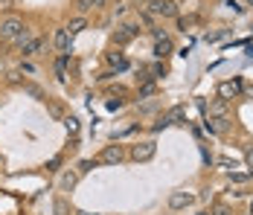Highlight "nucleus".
<instances>
[{"label": "nucleus", "mask_w": 253, "mask_h": 215, "mask_svg": "<svg viewBox=\"0 0 253 215\" xmlns=\"http://www.w3.org/2000/svg\"><path fill=\"white\" fill-rule=\"evenodd\" d=\"M143 12L157 15V18H177V3L175 0H149Z\"/></svg>", "instance_id": "nucleus-1"}, {"label": "nucleus", "mask_w": 253, "mask_h": 215, "mask_svg": "<svg viewBox=\"0 0 253 215\" xmlns=\"http://www.w3.org/2000/svg\"><path fill=\"white\" fill-rule=\"evenodd\" d=\"M24 21H21V18H15V15H9V18H3V21H0V41H6V44H12V41H15V35H18V32H21V29H24Z\"/></svg>", "instance_id": "nucleus-2"}, {"label": "nucleus", "mask_w": 253, "mask_h": 215, "mask_svg": "<svg viewBox=\"0 0 253 215\" xmlns=\"http://www.w3.org/2000/svg\"><path fill=\"white\" fill-rule=\"evenodd\" d=\"M180 122H186V111H183V108L177 105V108L166 111V114H163L160 120L154 122V125H152V131L157 134V131H163V128H169V125H180Z\"/></svg>", "instance_id": "nucleus-3"}, {"label": "nucleus", "mask_w": 253, "mask_h": 215, "mask_svg": "<svg viewBox=\"0 0 253 215\" xmlns=\"http://www.w3.org/2000/svg\"><path fill=\"white\" fill-rule=\"evenodd\" d=\"M154 154H157V143H154V140L137 143L134 148H131V160H134V163H149Z\"/></svg>", "instance_id": "nucleus-4"}, {"label": "nucleus", "mask_w": 253, "mask_h": 215, "mask_svg": "<svg viewBox=\"0 0 253 215\" xmlns=\"http://www.w3.org/2000/svg\"><path fill=\"white\" fill-rule=\"evenodd\" d=\"M123 157H126L123 145H105V148L99 151V157H96V163H108V166H117V163H123Z\"/></svg>", "instance_id": "nucleus-5"}, {"label": "nucleus", "mask_w": 253, "mask_h": 215, "mask_svg": "<svg viewBox=\"0 0 253 215\" xmlns=\"http://www.w3.org/2000/svg\"><path fill=\"white\" fill-rule=\"evenodd\" d=\"M140 35V26H134V24H123L117 32H114V44L117 47H126V44H131L134 38Z\"/></svg>", "instance_id": "nucleus-6"}, {"label": "nucleus", "mask_w": 253, "mask_h": 215, "mask_svg": "<svg viewBox=\"0 0 253 215\" xmlns=\"http://www.w3.org/2000/svg\"><path fill=\"white\" fill-rule=\"evenodd\" d=\"M70 41H73V38H70V32H67L64 26H61V29H55V35H52V47L58 49L61 55H67V52H70Z\"/></svg>", "instance_id": "nucleus-7"}, {"label": "nucleus", "mask_w": 253, "mask_h": 215, "mask_svg": "<svg viewBox=\"0 0 253 215\" xmlns=\"http://www.w3.org/2000/svg\"><path fill=\"white\" fill-rule=\"evenodd\" d=\"M192 201H195L192 192H172L169 195V210H186Z\"/></svg>", "instance_id": "nucleus-8"}, {"label": "nucleus", "mask_w": 253, "mask_h": 215, "mask_svg": "<svg viewBox=\"0 0 253 215\" xmlns=\"http://www.w3.org/2000/svg\"><path fill=\"white\" fill-rule=\"evenodd\" d=\"M207 131H210V134H227L230 131V117H210Z\"/></svg>", "instance_id": "nucleus-9"}, {"label": "nucleus", "mask_w": 253, "mask_h": 215, "mask_svg": "<svg viewBox=\"0 0 253 215\" xmlns=\"http://www.w3.org/2000/svg\"><path fill=\"white\" fill-rule=\"evenodd\" d=\"M242 93V82H239V79H236V82H224V85H221V87H218V96H221V99H236V96Z\"/></svg>", "instance_id": "nucleus-10"}, {"label": "nucleus", "mask_w": 253, "mask_h": 215, "mask_svg": "<svg viewBox=\"0 0 253 215\" xmlns=\"http://www.w3.org/2000/svg\"><path fill=\"white\" fill-rule=\"evenodd\" d=\"M172 49H175V44H172V38L154 41V58H169V55H172Z\"/></svg>", "instance_id": "nucleus-11"}, {"label": "nucleus", "mask_w": 253, "mask_h": 215, "mask_svg": "<svg viewBox=\"0 0 253 215\" xmlns=\"http://www.w3.org/2000/svg\"><path fill=\"white\" fill-rule=\"evenodd\" d=\"M210 117H230L227 99H215V102L210 105Z\"/></svg>", "instance_id": "nucleus-12"}, {"label": "nucleus", "mask_w": 253, "mask_h": 215, "mask_svg": "<svg viewBox=\"0 0 253 215\" xmlns=\"http://www.w3.org/2000/svg\"><path fill=\"white\" fill-rule=\"evenodd\" d=\"M44 47H47V44H44V38H38V35H35V38H32V41H29V44L24 47V58H32V55H38V52H41Z\"/></svg>", "instance_id": "nucleus-13"}, {"label": "nucleus", "mask_w": 253, "mask_h": 215, "mask_svg": "<svg viewBox=\"0 0 253 215\" xmlns=\"http://www.w3.org/2000/svg\"><path fill=\"white\" fill-rule=\"evenodd\" d=\"M32 38H35V35H32V29H29V26H24V29H21L18 35H15V41H12V47H21V49H24L26 44L32 41Z\"/></svg>", "instance_id": "nucleus-14"}, {"label": "nucleus", "mask_w": 253, "mask_h": 215, "mask_svg": "<svg viewBox=\"0 0 253 215\" xmlns=\"http://www.w3.org/2000/svg\"><path fill=\"white\" fill-rule=\"evenodd\" d=\"M67 58H70V55H58V61H55V76H58V82H67Z\"/></svg>", "instance_id": "nucleus-15"}, {"label": "nucleus", "mask_w": 253, "mask_h": 215, "mask_svg": "<svg viewBox=\"0 0 253 215\" xmlns=\"http://www.w3.org/2000/svg\"><path fill=\"white\" fill-rule=\"evenodd\" d=\"M84 26H87V21H84V18L79 15V18H73V21H70V24L64 26V29H67V32H70V38H73V35H79V32L84 29Z\"/></svg>", "instance_id": "nucleus-16"}, {"label": "nucleus", "mask_w": 253, "mask_h": 215, "mask_svg": "<svg viewBox=\"0 0 253 215\" xmlns=\"http://www.w3.org/2000/svg\"><path fill=\"white\" fill-rule=\"evenodd\" d=\"M108 61H111V64H117V70H126V67H128V61L123 58V52H108Z\"/></svg>", "instance_id": "nucleus-17"}, {"label": "nucleus", "mask_w": 253, "mask_h": 215, "mask_svg": "<svg viewBox=\"0 0 253 215\" xmlns=\"http://www.w3.org/2000/svg\"><path fill=\"white\" fill-rule=\"evenodd\" d=\"M76 9H79V15L84 18V15H87V12L93 9V0H76Z\"/></svg>", "instance_id": "nucleus-18"}, {"label": "nucleus", "mask_w": 253, "mask_h": 215, "mask_svg": "<svg viewBox=\"0 0 253 215\" xmlns=\"http://www.w3.org/2000/svg\"><path fill=\"white\" fill-rule=\"evenodd\" d=\"M230 177H233V183H248V180H251V174H248V172H233Z\"/></svg>", "instance_id": "nucleus-19"}, {"label": "nucleus", "mask_w": 253, "mask_h": 215, "mask_svg": "<svg viewBox=\"0 0 253 215\" xmlns=\"http://www.w3.org/2000/svg\"><path fill=\"white\" fill-rule=\"evenodd\" d=\"M64 128H67L70 134H76V131H79V120H76V117H67V120H64Z\"/></svg>", "instance_id": "nucleus-20"}, {"label": "nucleus", "mask_w": 253, "mask_h": 215, "mask_svg": "<svg viewBox=\"0 0 253 215\" xmlns=\"http://www.w3.org/2000/svg\"><path fill=\"white\" fill-rule=\"evenodd\" d=\"M73 186H76V174L67 172V174H64V189H73Z\"/></svg>", "instance_id": "nucleus-21"}, {"label": "nucleus", "mask_w": 253, "mask_h": 215, "mask_svg": "<svg viewBox=\"0 0 253 215\" xmlns=\"http://www.w3.org/2000/svg\"><path fill=\"white\" fill-rule=\"evenodd\" d=\"M67 213H70V210H67V204L58 198V201H55V215H67Z\"/></svg>", "instance_id": "nucleus-22"}, {"label": "nucleus", "mask_w": 253, "mask_h": 215, "mask_svg": "<svg viewBox=\"0 0 253 215\" xmlns=\"http://www.w3.org/2000/svg\"><path fill=\"white\" fill-rule=\"evenodd\" d=\"M26 90H29V93L35 96V99H44V93H41V87H35V85H26Z\"/></svg>", "instance_id": "nucleus-23"}, {"label": "nucleus", "mask_w": 253, "mask_h": 215, "mask_svg": "<svg viewBox=\"0 0 253 215\" xmlns=\"http://www.w3.org/2000/svg\"><path fill=\"white\" fill-rule=\"evenodd\" d=\"M154 93V85L149 82V85H143V90H140V96H152Z\"/></svg>", "instance_id": "nucleus-24"}, {"label": "nucleus", "mask_w": 253, "mask_h": 215, "mask_svg": "<svg viewBox=\"0 0 253 215\" xmlns=\"http://www.w3.org/2000/svg\"><path fill=\"white\" fill-rule=\"evenodd\" d=\"M93 163H96V160H93ZM93 163H90V160H82V163H79V172H90Z\"/></svg>", "instance_id": "nucleus-25"}, {"label": "nucleus", "mask_w": 253, "mask_h": 215, "mask_svg": "<svg viewBox=\"0 0 253 215\" xmlns=\"http://www.w3.org/2000/svg\"><path fill=\"white\" fill-rule=\"evenodd\" d=\"M117 108H123V102H120V99H117V102L111 99V102H108V111H117Z\"/></svg>", "instance_id": "nucleus-26"}, {"label": "nucleus", "mask_w": 253, "mask_h": 215, "mask_svg": "<svg viewBox=\"0 0 253 215\" xmlns=\"http://www.w3.org/2000/svg\"><path fill=\"white\" fill-rule=\"evenodd\" d=\"M105 6V0H93V9H102Z\"/></svg>", "instance_id": "nucleus-27"}, {"label": "nucleus", "mask_w": 253, "mask_h": 215, "mask_svg": "<svg viewBox=\"0 0 253 215\" xmlns=\"http://www.w3.org/2000/svg\"><path fill=\"white\" fill-rule=\"evenodd\" d=\"M248 166L253 169V151H248Z\"/></svg>", "instance_id": "nucleus-28"}, {"label": "nucleus", "mask_w": 253, "mask_h": 215, "mask_svg": "<svg viewBox=\"0 0 253 215\" xmlns=\"http://www.w3.org/2000/svg\"><path fill=\"white\" fill-rule=\"evenodd\" d=\"M195 215H210V213H195Z\"/></svg>", "instance_id": "nucleus-29"}, {"label": "nucleus", "mask_w": 253, "mask_h": 215, "mask_svg": "<svg viewBox=\"0 0 253 215\" xmlns=\"http://www.w3.org/2000/svg\"><path fill=\"white\" fill-rule=\"evenodd\" d=\"M248 6H253V0H248Z\"/></svg>", "instance_id": "nucleus-30"}, {"label": "nucleus", "mask_w": 253, "mask_h": 215, "mask_svg": "<svg viewBox=\"0 0 253 215\" xmlns=\"http://www.w3.org/2000/svg\"><path fill=\"white\" fill-rule=\"evenodd\" d=\"M251 96H253V87H251Z\"/></svg>", "instance_id": "nucleus-31"}]
</instances>
